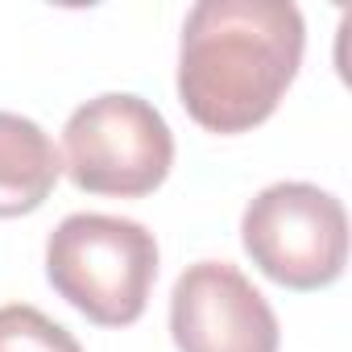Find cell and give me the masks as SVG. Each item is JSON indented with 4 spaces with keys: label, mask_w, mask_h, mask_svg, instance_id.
I'll use <instances>...</instances> for the list:
<instances>
[{
    "label": "cell",
    "mask_w": 352,
    "mask_h": 352,
    "mask_svg": "<svg viewBox=\"0 0 352 352\" xmlns=\"http://www.w3.org/2000/svg\"><path fill=\"white\" fill-rule=\"evenodd\" d=\"M249 261L286 290H323L348 265V212L315 183H274L241 216Z\"/></svg>",
    "instance_id": "cell-4"
},
{
    "label": "cell",
    "mask_w": 352,
    "mask_h": 352,
    "mask_svg": "<svg viewBox=\"0 0 352 352\" xmlns=\"http://www.w3.org/2000/svg\"><path fill=\"white\" fill-rule=\"evenodd\" d=\"M179 352H278L282 331L265 294L228 261H195L170 290Z\"/></svg>",
    "instance_id": "cell-5"
},
{
    "label": "cell",
    "mask_w": 352,
    "mask_h": 352,
    "mask_svg": "<svg viewBox=\"0 0 352 352\" xmlns=\"http://www.w3.org/2000/svg\"><path fill=\"white\" fill-rule=\"evenodd\" d=\"M307 25L290 0H199L179 38V100L220 137L265 124L302 67Z\"/></svg>",
    "instance_id": "cell-1"
},
{
    "label": "cell",
    "mask_w": 352,
    "mask_h": 352,
    "mask_svg": "<svg viewBox=\"0 0 352 352\" xmlns=\"http://www.w3.org/2000/svg\"><path fill=\"white\" fill-rule=\"evenodd\" d=\"M170 166L174 133L166 116L133 91H104L79 104L63 129V170L87 195H153Z\"/></svg>",
    "instance_id": "cell-3"
},
{
    "label": "cell",
    "mask_w": 352,
    "mask_h": 352,
    "mask_svg": "<svg viewBox=\"0 0 352 352\" xmlns=\"http://www.w3.org/2000/svg\"><path fill=\"white\" fill-rule=\"evenodd\" d=\"M46 278L87 323L129 327L149 307L157 241L137 220L75 212L46 241Z\"/></svg>",
    "instance_id": "cell-2"
},
{
    "label": "cell",
    "mask_w": 352,
    "mask_h": 352,
    "mask_svg": "<svg viewBox=\"0 0 352 352\" xmlns=\"http://www.w3.org/2000/svg\"><path fill=\"white\" fill-rule=\"evenodd\" d=\"M63 179V153L50 133L17 112H0V220L38 212Z\"/></svg>",
    "instance_id": "cell-6"
},
{
    "label": "cell",
    "mask_w": 352,
    "mask_h": 352,
    "mask_svg": "<svg viewBox=\"0 0 352 352\" xmlns=\"http://www.w3.org/2000/svg\"><path fill=\"white\" fill-rule=\"evenodd\" d=\"M0 352H83V344L30 302L0 307Z\"/></svg>",
    "instance_id": "cell-7"
}]
</instances>
